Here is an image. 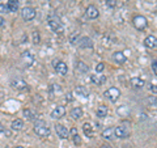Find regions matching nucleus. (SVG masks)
Masks as SVG:
<instances>
[{
	"label": "nucleus",
	"mask_w": 157,
	"mask_h": 148,
	"mask_svg": "<svg viewBox=\"0 0 157 148\" xmlns=\"http://www.w3.org/2000/svg\"><path fill=\"white\" fill-rule=\"evenodd\" d=\"M34 132L39 136V138H47L50 135V127L45 121L38 119L34 122Z\"/></svg>",
	"instance_id": "nucleus-1"
},
{
	"label": "nucleus",
	"mask_w": 157,
	"mask_h": 148,
	"mask_svg": "<svg viewBox=\"0 0 157 148\" xmlns=\"http://www.w3.org/2000/svg\"><path fill=\"white\" fill-rule=\"evenodd\" d=\"M48 26H50V29L52 32H55V33H62L63 32V24L60 21V18H58V17H48Z\"/></svg>",
	"instance_id": "nucleus-2"
},
{
	"label": "nucleus",
	"mask_w": 157,
	"mask_h": 148,
	"mask_svg": "<svg viewBox=\"0 0 157 148\" xmlns=\"http://www.w3.org/2000/svg\"><path fill=\"white\" fill-rule=\"evenodd\" d=\"M52 66H54V70L56 71L58 75H62V76H66L68 73V67L64 62L62 60H58V59H55V60L52 62Z\"/></svg>",
	"instance_id": "nucleus-3"
},
{
	"label": "nucleus",
	"mask_w": 157,
	"mask_h": 148,
	"mask_svg": "<svg viewBox=\"0 0 157 148\" xmlns=\"http://www.w3.org/2000/svg\"><path fill=\"white\" fill-rule=\"evenodd\" d=\"M130 134H131L130 129L127 126H124V125H119V126H117L114 129V135L117 138H121V139H126V138H128Z\"/></svg>",
	"instance_id": "nucleus-4"
},
{
	"label": "nucleus",
	"mask_w": 157,
	"mask_h": 148,
	"mask_svg": "<svg viewBox=\"0 0 157 148\" xmlns=\"http://www.w3.org/2000/svg\"><path fill=\"white\" fill-rule=\"evenodd\" d=\"M132 24H134V26L137 29V30H144V29L148 26V21H147V18L144 16H140V14L134 17Z\"/></svg>",
	"instance_id": "nucleus-5"
},
{
	"label": "nucleus",
	"mask_w": 157,
	"mask_h": 148,
	"mask_svg": "<svg viewBox=\"0 0 157 148\" xmlns=\"http://www.w3.org/2000/svg\"><path fill=\"white\" fill-rule=\"evenodd\" d=\"M104 96L107 98V100H110L111 102H115L121 96V91L118 89V88H115V87H111L110 89H107L104 93Z\"/></svg>",
	"instance_id": "nucleus-6"
},
{
	"label": "nucleus",
	"mask_w": 157,
	"mask_h": 148,
	"mask_svg": "<svg viewBox=\"0 0 157 148\" xmlns=\"http://www.w3.org/2000/svg\"><path fill=\"white\" fill-rule=\"evenodd\" d=\"M21 16H22V18L25 20V21H32V20H34V17H36V9H34L33 7L22 8Z\"/></svg>",
	"instance_id": "nucleus-7"
},
{
	"label": "nucleus",
	"mask_w": 157,
	"mask_h": 148,
	"mask_svg": "<svg viewBox=\"0 0 157 148\" xmlns=\"http://www.w3.org/2000/svg\"><path fill=\"white\" fill-rule=\"evenodd\" d=\"M55 131H56V135L60 138V139H68L70 138V131H68L67 127H64L63 125H60V123H56L55 126Z\"/></svg>",
	"instance_id": "nucleus-8"
},
{
	"label": "nucleus",
	"mask_w": 157,
	"mask_h": 148,
	"mask_svg": "<svg viewBox=\"0 0 157 148\" xmlns=\"http://www.w3.org/2000/svg\"><path fill=\"white\" fill-rule=\"evenodd\" d=\"M11 87L13 89H17V91H25L28 89V84L25 80H22V79H13L11 81Z\"/></svg>",
	"instance_id": "nucleus-9"
},
{
	"label": "nucleus",
	"mask_w": 157,
	"mask_h": 148,
	"mask_svg": "<svg viewBox=\"0 0 157 148\" xmlns=\"http://www.w3.org/2000/svg\"><path fill=\"white\" fill-rule=\"evenodd\" d=\"M21 59H22V63L26 67H30L34 64V55L30 51H24L22 55H21Z\"/></svg>",
	"instance_id": "nucleus-10"
},
{
	"label": "nucleus",
	"mask_w": 157,
	"mask_h": 148,
	"mask_svg": "<svg viewBox=\"0 0 157 148\" xmlns=\"http://www.w3.org/2000/svg\"><path fill=\"white\" fill-rule=\"evenodd\" d=\"M77 45L81 49H90V47H93V41L89 37H80L78 38Z\"/></svg>",
	"instance_id": "nucleus-11"
},
{
	"label": "nucleus",
	"mask_w": 157,
	"mask_h": 148,
	"mask_svg": "<svg viewBox=\"0 0 157 148\" xmlns=\"http://www.w3.org/2000/svg\"><path fill=\"white\" fill-rule=\"evenodd\" d=\"M66 114V107L64 106H56L55 109H54L51 111V118L52 119H59V118H62V117H64Z\"/></svg>",
	"instance_id": "nucleus-12"
},
{
	"label": "nucleus",
	"mask_w": 157,
	"mask_h": 148,
	"mask_svg": "<svg viewBox=\"0 0 157 148\" xmlns=\"http://www.w3.org/2000/svg\"><path fill=\"white\" fill-rule=\"evenodd\" d=\"M85 13H86V16L89 18H97L98 16H100V11L97 9L96 6H88Z\"/></svg>",
	"instance_id": "nucleus-13"
},
{
	"label": "nucleus",
	"mask_w": 157,
	"mask_h": 148,
	"mask_svg": "<svg viewBox=\"0 0 157 148\" xmlns=\"http://www.w3.org/2000/svg\"><path fill=\"white\" fill-rule=\"evenodd\" d=\"M144 45L149 49H157V38L155 36H148L144 39Z\"/></svg>",
	"instance_id": "nucleus-14"
},
{
	"label": "nucleus",
	"mask_w": 157,
	"mask_h": 148,
	"mask_svg": "<svg viewBox=\"0 0 157 148\" xmlns=\"http://www.w3.org/2000/svg\"><path fill=\"white\" fill-rule=\"evenodd\" d=\"M113 59H114V62L118 63V64H124V63L127 62V58L123 53L121 51H117L114 53V55H113Z\"/></svg>",
	"instance_id": "nucleus-15"
},
{
	"label": "nucleus",
	"mask_w": 157,
	"mask_h": 148,
	"mask_svg": "<svg viewBox=\"0 0 157 148\" xmlns=\"http://www.w3.org/2000/svg\"><path fill=\"white\" fill-rule=\"evenodd\" d=\"M70 135H71L72 140H73V143H75L76 146L81 144V138H80V135H78V132H77V129H76V127H72L71 131H70Z\"/></svg>",
	"instance_id": "nucleus-16"
},
{
	"label": "nucleus",
	"mask_w": 157,
	"mask_h": 148,
	"mask_svg": "<svg viewBox=\"0 0 157 148\" xmlns=\"http://www.w3.org/2000/svg\"><path fill=\"white\" fill-rule=\"evenodd\" d=\"M18 7H20V2H18V0H8V3H7L8 12H17Z\"/></svg>",
	"instance_id": "nucleus-17"
},
{
	"label": "nucleus",
	"mask_w": 157,
	"mask_h": 148,
	"mask_svg": "<svg viewBox=\"0 0 157 148\" xmlns=\"http://www.w3.org/2000/svg\"><path fill=\"white\" fill-rule=\"evenodd\" d=\"M131 85L134 88H136V89H141V88L145 85V81L140 77H132L131 79Z\"/></svg>",
	"instance_id": "nucleus-18"
},
{
	"label": "nucleus",
	"mask_w": 157,
	"mask_h": 148,
	"mask_svg": "<svg viewBox=\"0 0 157 148\" xmlns=\"http://www.w3.org/2000/svg\"><path fill=\"white\" fill-rule=\"evenodd\" d=\"M90 81L96 85H102L106 81V77L104 75H92L90 76Z\"/></svg>",
	"instance_id": "nucleus-19"
},
{
	"label": "nucleus",
	"mask_w": 157,
	"mask_h": 148,
	"mask_svg": "<svg viewBox=\"0 0 157 148\" xmlns=\"http://www.w3.org/2000/svg\"><path fill=\"white\" fill-rule=\"evenodd\" d=\"M76 71L78 73H86L88 71H89V67H88V64H85L84 62H81V60H78L76 63Z\"/></svg>",
	"instance_id": "nucleus-20"
},
{
	"label": "nucleus",
	"mask_w": 157,
	"mask_h": 148,
	"mask_svg": "<svg viewBox=\"0 0 157 148\" xmlns=\"http://www.w3.org/2000/svg\"><path fill=\"white\" fill-rule=\"evenodd\" d=\"M84 115V111H82L81 107H73V109L71 110V117L73 118V119H80V118Z\"/></svg>",
	"instance_id": "nucleus-21"
},
{
	"label": "nucleus",
	"mask_w": 157,
	"mask_h": 148,
	"mask_svg": "<svg viewBox=\"0 0 157 148\" xmlns=\"http://www.w3.org/2000/svg\"><path fill=\"white\" fill-rule=\"evenodd\" d=\"M11 129L14 130V131L22 130V129H24V121H22V119H20V118L14 119V121L12 122V125H11Z\"/></svg>",
	"instance_id": "nucleus-22"
},
{
	"label": "nucleus",
	"mask_w": 157,
	"mask_h": 148,
	"mask_svg": "<svg viewBox=\"0 0 157 148\" xmlns=\"http://www.w3.org/2000/svg\"><path fill=\"white\" fill-rule=\"evenodd\" d=\"M22 114H24V117H25L28 121H34V119H36V118H37L36 111H33L32 109H24Z\"/></svg>",
	"instance_id": "nucleus-23"
},
{
	"label": "nucleus",
	"mask_w": 157,
	"mask_h": 148,
	"mask_svg": "<svg viewBox=\"0 0 157 148\" xmlns=\"http://www.w3.org/2000/svg\"><path fill=\"white\" fill-rule=\"evenodd\" d=\"M114 129H111V127H109V129H106L102 131V138H105L106 140H111L114 139Z\"/></svg>",
	"instance_id": "nucleus-24"
},
{
	"label": "nucleus",
	"mask_w": 157,
	"mask_h": 148,
	"mask_svg": "<svg viewBox=\"0 0 157 148\" xmlns=\"http://www.w3.org/2000/svg\"><path fill=\"white\" fill-rule=\"evenodd\" d=\"M82 131H84V134H85V136H88V138H90L92 135H93V127H92V125L90 123H84L82 125Z\"/></svg>",
	"instance_id": "nucleus-25"
},
{
	"label": "nucleus",
	"mask_w": 157,
	"mask_h": 148,
	"mask_svg": "<svg viewBox=\"0 0 157 148\" xmlns=\"http://www.w3.org/2000/svg\"><path fill=\"white\" fill-rule=\"evenodd\" d=\"M75 92H76V95L81 96V97H89V92H88V89L85 87H77L75 89Z\"/></svg>",
	"instance_id": "nucleus-26"
},
{
	"label": "nucleus",
	"mask_w": 157,
	"mask_h": 148,
	"mask_svg": "<svg viewBox=\"0 0 157 148\" xmlns=\"http://www.w3.org/2000/svg\"><path fill=\"white\" fill-rule=\"evenodd\" d=\"M106 115H107V107H106L105 105H101V106L97 109V117L105 118Z\"/></svg>",
	"instance_id": "nucleus-27"
},
{
	"label": "nucleus",
	"mask_w": 157,
	"mask_h": 148,
	"mask_svg": "<svg viewBox=\"0 0 157 148\" xmlns=\"http://www.w3.org/2000/svg\"><path fill=\"white\" fill-rule=\"evenodd\" d=\"M0 134H2V135H4V136H7V138H9V136H11V134H12V132L9 131V130H7L6 127H4V126L2 125V123H0Z\"/></svg>",
	"instance_id": "nucleus-28"
},
{
	"label": "nucleus",
	"mask_w": 157,
	"mask_h": 148,
	"mask_svg": "<svg viewBox=\"0 0 157 148\" xmlns=\"http://www.w3.org/2000/svg\"><path fill=\"white\" fill-rule=\"evenodd\" d=\"M39 42H41V37H39V32H33V43H36V45H38Z\"/></svg>",
	"instance_id": "nucleus-29"
},
{
	"label": "nucleus",
	"mask_w": 157,
	"mask_h": 148,
	"mask_svg": "<svg viewBox=\"0 0 157 148\" xmlns=\"http://www.w3.org/2000/svg\"><path fill=\"white\" fill-rule=\"evenodd\" d=\"M78 38H80V36H78L77 33H75L73 36L71 37V43L72 45H77V42H78Z\"/></svg>",
	"instance_id": "nucleus-30"
},
{
	"label": "nucleus",
	"mask_w": 157,
	"mask_h": 148,
	"mask_svg": "<svg viewBox=\"0 0 157 148\" xmlns=\"http://www.w3.org/2000/svg\"><path fill=\"white\" fill-rule=\"evenodd\" d=\"M104 68H105V66H104V63H98V64L96 66V71H97L98 73H101L102 71H104Z\"/></svg>",
	"instance_id": "nucleus-31"
},
{
	"label": "nucleus",
	"mask_w": 157,
	"mask_h": 148,
	"mask_svg": "<svg viewBox=\"0 0 157 148\" xmlns=\"http://www.w3.org/2000/svg\"><path fill=\"white\" fill-rule=\"evenodd\" d=\"M115 0H106V6L107 7H111V8H114L115 7Z\"/></svg>",
	"instance_id": "nucleus-32"
},
{
	"label": "nucleus",
	"mask_w": 157,
	"mask_h": 148,
	"mask_svg": "<svg viewBox=\"0 0 157 148\" xmlns=\"http://www.w3.org/2000/svg\"><path fill=\"white\" fill-rule=\"evenodd\" d=\"M8 12V8L6 4H0V13H7Z\"/></svg>",
	"instance_id": "nucleus-33"
},
{
	"label": "nucleus",
	"mask_w": 157,
	"mask_h": 148,
	"mask_svg": "<svg viewBox=\"0 0 157 148\" xmlns=\"http://www.w3.org/2000/svg\"><path fill=\"white\" fill-rule=\"evenodd\" d=\"M149 91L152 93H157V85H153V84H151L149 85Z\"/></svg>",
	"instance_id": "nucleus-34"
},
{
	"label": "nucleus",
	"mask_w": 157,
	"mask_h": 148,
	"mask_svg": "<svg viewBox=\"0 0 157 148\" xmlns=\"http://www.w3.org/2000/svg\"><path fill=\"white\" fill-rule=\"evenodd\" d=\"M148 101L152 103V105H157V98H156V97H149Z\"/></svg>",
	"instance_id": "nucleus-35"
},
{
	"label": "nucleus",
	"mask_w": 157,
	"mask_h": 148,
	"mask_svg": "<svg viewBox=\"0 0 157 148\" xmlns=\"http://www.w3.org/2000/svg\"><path fill=\"white\" fill-rule=\"evenodd\" d=\"M152 70H153V72L157 75V60H155L153 63H152Z\"/></svg>",
	"instance_id": "nucleus-36"
},
{
	"label": "nucleus",
	"mask_w": 157,
	"mask_h": 148,
	"mask_svg": "<svg viewBox=\"0 0 157 148\" xmlns=\"http://www.w3.org/2000/svg\"><path fill=\"white\" fill-rule=\"evenodd\" d=\"M4 25H6V20H4L2 16H0V28H3Z\"/></svg>",
	"instance_id": "nucleus-37"
},
{
	"label": "nucleus",
	"mask_w": 157,
	"mask_h": 148,
	"mask_svg": "<svg viewBox=\"0 0 157 148\" xmlns=\"http://www.w3.org/2000/svg\"><path fill=\"white\" fill-rule=\"evenodd\" d=\"M101 148H113L111 146H109V144H102L101 146Z\"/></svg>",
	"instance_id": "nucleus-38"
},
{
	"label": "nucleus",
	"mask_w": 157,
	"mask_h": 148,
	"mask_svg": "<svg viewBox=\"0 0 157 148\" xmlns=\"http://www.w3.org/2000/svg\"><path fill=\"white\" fill-rule=\"evenodd\" d=\"M13 148H24L22 146H16V147H13Z\"/></svg>",
	"instance_id": "nucleus-39"
},
{
	"label": "nucleus",
	"mask_w": 157,
	"mask_h": 148,
	"mask_svg": "<svg viewBox=\"0 0 157 148\" xmlns=\"http://www.w3.org/2000/svg\"><path fill=\"white\" fill-rule=\"evenodd\" d=\"M0 39H2V37H0Z\"/></svg>",
	"instance_id": "nucleus-40"
}]
</instances>
